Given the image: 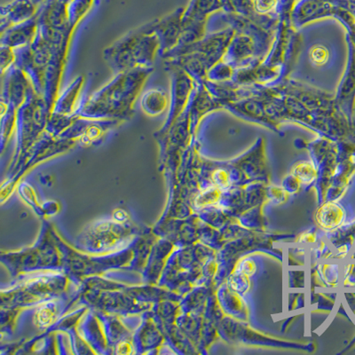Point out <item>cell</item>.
Here are the masks:
<instances>
[{
	"label": "cell",
	"instance_id": "obj_3",
	"mask_svg": "<svg viewBox=\"0 0 355 355\" xmlns=\"http://www.w3.org/2000/svg\"><path fill=\"white\" fill-rule=\"evenodd\" d=\"M279 0H257V8L261 12H268L272 10L275 6H277Z\"/></svg>",
	"mask_w": 355,
	"mask_h": 355
},
{
	"label": "cell",
	"instance_id": "obj_2",
	"mask_svg": "<svg viewBox=\"0 0 355 355\" xmlns=\"http://www.w3.org/2000/svg\"><path fill=\"white\" fill-rule=\"evenodd\" d=\"M311 58L312 61L317 65L324 64L328 60L327 50L323 49L322 46L315 47L311 52Z\"/></svg>",
	"mask_w": 355,
	"mask_h": 355
},
{
	"label": "cell",
	"instance_id": "obj_1",
	"mask_svg": "<svg viewBox=\"0 0 355 355\" xmlns=\"http://www.w3.org/2000/svg\"><path fill=\"white\" fill-rule=\"evenodd\" d=\"M318 221L326 228L337 226L340 221V214L337 206L331 204L323 206L318 214Z\"/></svg>",
	"mask_w": 355,
	"mask_h": 355
}]
</instances>
